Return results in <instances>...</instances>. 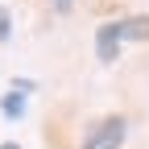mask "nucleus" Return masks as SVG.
<instances>
[{"label":"nucleus","mask_w":149,"mask_h":149,"mask_svg":"<svg viewBox=\"0 0 149 149\" xmlns=\"http://www.w3.org/2000/svg\"><path fill=\"white\" fill-rule=\"evenodd\" d=\"M116 29H120V42H149V13L120 17V21H116Z\"/></svg>","instance_id":"3"},{"label":"nucleus","mask_w":149,"mask_h":149,"mask_svg":"<svg viewBox=\"0 0 149 149\" xmlns=\"http://www.w3.org/2000/svg\"><path fill=\"white\" fill-rule=\"evenodd\" d=\"M0 112H4L8 120H21V116H25V91L13 87L8 95H0Z\"/></svg>","instance_id":"4"},{"label":"nucleus","mask_w":149,"mask_h":149,"mask_svg":"<svg viewBox=\"0 0 149 149\" xmlns=\"http://www.w3.org/2000/svg\"><path fill=\"white\" fill-rule=\"evenodd\" d=\"M120 29H116V21H108V25H100L95 29V58L100 62H116V54H120Z\"/></svg>","instance_id":"2"},{"label":"nucleus","mask_w":149,"mask_h":149,"mask_svg":"<svg viewBox=\"0 0 149 149\" xmlns=\"http://www.w3.org/2000/svg\"><path fill=\"white\" fill-rule=\"evenodd\" d=\"M70 4L74 0H54V13H70Z\"/></svg>","instance_id":"6"},{"label":"nucleus","mask_w":149,"mask_h":149,"mask_svg":"<svg viewBox=\"0 0 149 149\" xmlns=\"http://www.w3.org/2000/svg\"><path fill=\"white\" fill-rule=\"evenodd\" d=\"M8 37H13V13L0 4V42H8Z\"/></svg>","instance_id":"5"},{"label":"nucleus","mask_w":149,"mask_h":149,"mask_svg":"<svg viewBox=\"0 0 149 149\" xmlns=\"http://www.w3.org/2000/svg\"><path fill=\"white\" fill-rule=\"evenodd\" d=\"M0 149H21V145H13V141H8V145H0Z\"/></svg>","instance_id":"7"},{"label":"nucleus","mask_w":149,"mask_h":149,"mask_svg":"<svg viewBox=\"0 0 149 149\" xmlns=\"http://www.w3.org/2000/svg\"><path fill=\"white\" fill-rule=\"evenodd\" d=\"M128 137V120L124 116H104L87 128V137H83V149H120Z\"/></svg>","instance_id":"1"}]
</instances>
